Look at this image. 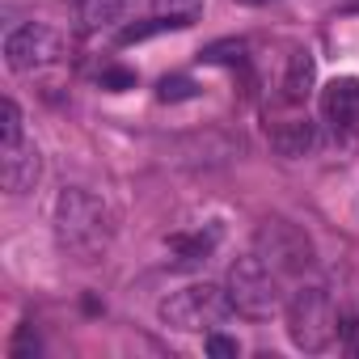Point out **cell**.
<instances>
[{
	"instance_id": "9",
	"label": "cell",
	"mask_w": 359,
	"mask_h": 359,
	"mask_svg": "<svg viewBox=\"0 0 359 359\" xmlns=\"http://www.w3.org/2000/svg\"><path fill=\"white\" fill-rule=\"evenodd\" d=\"M321 114L334 127H355L359 123V81L355 76H334L321 89Z\"/></svg>"
},
{
	"instance_id": "13",
	"label": "cell",
	"mask_w": 359,
	"mask_h": 359,
	"mask_svg": "<svg viewBox=\"0 0 359 359\" xmlns=\"http://www.w3.org/2000/svg\"><path fill=\"white\" fill-rule=\"evenodd\" d=\"M313 81H317V64L309 51H292L287 60V72H283V97L287 102H304L313 93Z\"/></svg>"
},
{
	"instance_id": "18",
	"label": "cell",
	"mask_w": 359,
	"mask_h": 359,
	"mask_svg": "<svg viewBox=\"0 0 359 359\" xmlns=\"http://www.w3.org/2000/svg\"><path fill=\"white\" fill-rule=\"evenodd\" d=\"M0 140H5V144H22V140H26V135H22V110H18L13 97L0 102Z\"/></svg>"
},
{
	"instance_id": "1",
	"label": "cell",
	"mask_w": 359,
	"mask_h": 359,
	"mask_svg": "<svg viewBox=\"0 0 359 359\" xmlns=\"http://www.w3.org/2000/svg\"><path fill=\"white\" fill-rule=\"evenodd\" d=\"M51 229H55V241L68 258L97 262L114 241V212L97 195H89L81 187H64L55 195V208H51Z\"/></svg>"
},
{
	"instance_id": "7",
	"label": "cell",
	"mask_w": 359,
	"mask_h": 359,
	"mask_svg": "<svg viewBox=\"0 0 359 359\" xmlns=\"http://www.w3.org/2000/svg\"><path fill=\"white\" fill-rule=\"evenodd\" d=\"M43 177V152L39 144L22 140V144H5L0 148V182L9 195H30Z\"/></svg>"
},
{
	"instance_id": "6",
	"label": "cell",
	"mask_w": 359,
	"mask_h": 359,
	"mask_svg": "<svg viewBox=\"0 0 359 359\" xmlns=\"http://www.w3.org/2000/svg\"><path fill=\"white\" fill-rule=\"evenodd\" d=\"M64 55V39L60 30L43 26V22H26L18 26L9 39H5V64L9 72H34V68H47Z\"/></svg>"
},
{
	"instance_id": "15",
	"label": "cell",
	"mask_w": 359,
	"mask_h": 359,
	"mask_svg": "<svg viewBox=\"0 0 359 359\" xmlns=\"http://www.w3.org/2000/svg\"><path fill=\"white\" fill-rule=\"evenodd\" d=\"M165 30H187V26H182V22H169V18H156V22H131V26L118 34V43H123V47H131V43H144V39L165 34Z\"/></svg>"
},
{
	"instance_id": "20",
	"label": "cell",
	"mask_w": 359,
	"mask_h": 359,
	"mask_svg": "<svg viewBox=\"0 0 359 359\" xmlns=\"http://www.w3.org/2000/svg\"><path fill=\"white\" fill-rule=\"evenodd\" d=\"M97 81H102V89H106V93H123V89H135V72H131V68H106Z\"/></svg>"
},
{
	"instance_id": "4",
	"label": "cell",
	"mask_w": 359,
	"mask_h": 359,
	"mask_svg": "<svg viewBox=\"0 0 359 359\" xmlns=\"http://www.w3.org/2000/svg\"><path fill=\"white\" fill-rule=\"evenodd\" d=\"M161 321L169 330H182V334H195V330H208V325H220L229 313H233V300H229V287L220 283H191L182 292H173L161 300Z\"/></svg>"
},
{
	"instance_id": "5",
	"label": "cell",
	"mask_w": 359,
	"mask_h": 359,
	"mask_svg": "<svg viewBox=\"0 0 359 359\" xmlns=\"http://www.w3.org/2000/svg\"><path fill=\"white\" fill-rule=\"evenodd\" d=\"M254 245H258V254H262L279 275H309V271H317V245H313V237H309L300 224H292V220H279V216L262 220L258 233H254Z\"/></svg>"
},
{
	"instance_id": "11",
	"label": "cell",
	"mask_w": 359,
	"mask_h": 359,
	"mask_svg": "<svg viewBox=\"0 0 359 359\" xmlns=\"http://www.w3.org/2000/svg\"><path fill=\"white\" fill-rule=\"evenodd\" d=\"M216 241H220V229L173 233V237H169V254H173V262H177V266H199V262H208V258H212Z\"/></svg>"
},
{
	"instance_id": "8",
	"label": "cell",
	"mask_w": 359,
	"mask_h": 359,
	"mask_svg": "<svg viewBox=\"0 0 359 359\" xmlns=\"http://www.w3.org/2000/svg\"><path fill=\"white\" fill-rule=\"evenodd\" d=\"M169 152L182 165H224L233 152H241V140H233L224 131H199V135H187V140H173Z\"/></svg>"
},
{
	"instance_id": "12",
	"label": "cell",
	"mask_w": 359,
	"mask_h": 359,
	"mask_svg": "<svg viewBox=\"0 0 359 359\" xmlns=\"http://www.w3.org/2000/svg\"><path fill=\"white\" fill-rule=\"evenodd\" d=\"M127 0H76V30L81 34H97L114 22H123Z\"/></svg>"
},
{
	"instance_id": "3",
	"label": "cell",
	"mask_w": 359,
	"mask_h": 359,
	"mask_svg": "<svg viewBox=\"0 0 359 359\" xmlns=\"http://www.w3.org/2000/svg\"><path fill=\"white\" fill-rule=\"evenodd\" d=\"M287 338L304 355H321L338 338V309L325 287H300L287 300Z\"/></svg>"
},
{
	"instance_id": "10",
	"label": "cell",
	"mask_w": 359,
	"mask_h": 359,
	"mask_svg": "<svg viewBox=\"0 0 359 359\" xmlns=\"http://www.w3.org/2000/svg\"><path fill=\"white\" fill-rule=\"evenodd\" d=\"M317 144H321V135H317V123H309V118H287V123H275V131H271V148L292 161L309 156Z\"/></svg>"
},
{
	"instance_id": "19",
	"label": "cell",
	"mask_w": 359,
	"mask_h": 359,
	"mask_svg": "<svg viewBox=\"0 0 359 359\" xmlns=\"http://www.w3.org/2000/svg\"><path fill=\"white\" fill-rule=\"evenodd\" d=\"M9 355H13V359H34V355H39V334H34L30 321L18 325V334H13V342H9Z\"/></svg>"
},
{
	"instance_id": "21",
	"label": "cell",
	"mask_w": 359,
	"mask_h": 359,
	"mask_svg": "<svg viewBox=\"0 0 359 359\" xmlns=\"http://www.w3.org/2000/svg\"><path fill=\"white\" fill-rule=\"evenodd\" d=\"M208 355H216V359H237L241 346H237V338H229V334H208Z\"/></svg>"
},
{
	"instance_id": "22",
	"label": "cell",
	"mask_w": 359,
	"mask_h": 359,
	"mask_svg": "<svg viewBox=\"0 0 359 359\" xmlns=\"http://www.w3.org/2000/svg\"><path fill=\"white\" fill-rule=\"evenodd\" d=\"M237 5H254L258 9V5H275V0H237Z\"/></svg>"
},
{
	"instance_id": "17",
	"label": "cell",
	"mask_w": 359,
	"mask_h": 359,
	"mask_svg": "<svg viewBox=\"0 0 359 359\" xmlns=\"http://www.w3.org/2000/svg\"><path fill=\"white\" fill-rule=\"evenodd\" d=\"M156 97L161 102H191V97H199V85L191 76H161Z\"/></svg>"
},
{
	"instance_id": "14",
	"label": "cell",
	"mask_w": 359,
	"mask_h": 359,
	"mask_svg": "<svg viewBox=\"0 0 359 359\" xmlns=\"http://www.w3.org/2000/svg\"><path fill=\"white\" fill-rule=\"evenodd\" d=\"M156 18H169V22H182V26H195L203 18V0H152Z\"/></svg>"
},
{
	"instance_id": "16",
	"label": "cell",
	"mask_w": 359,
	"mask_h": 359,
	"mask_svg": "<svg viewBox=\"0 0 359 359\" xmlns=\"http://www.w3.org/2000/svg\"><path fill=\"white\" fill-rule=\"evenodd\" d=\"M199 60L203 64H245V43L241 39H220V43L203 47Z\"/></svg>"
},
{
	"instance_id": "2",
	"label": "cell",
	"mask_w": 359,
	"mask_h": 359,
	"mask_svg": "<svg viewBox=\"0 0 359 359\" xmlns=\"http://www.w3.org/2000/svg\"><path fill=\"white\" fill-rule=\"evenodd\" d=\"M229 300L237 313L254 317V321H266L283 309V283H279V271L262 258V254H250V258H237L229 266Z\"/></svg>"
}]
</instances>
